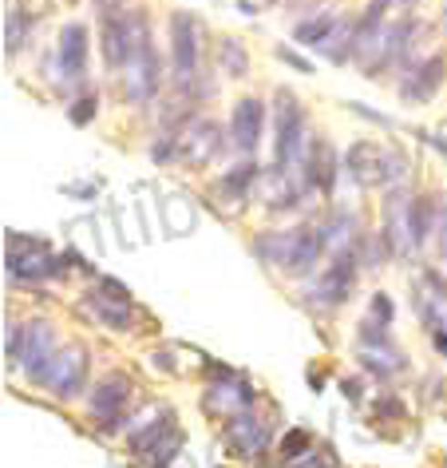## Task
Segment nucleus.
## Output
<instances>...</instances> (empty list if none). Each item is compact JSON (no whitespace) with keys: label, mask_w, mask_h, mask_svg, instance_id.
Wrapping results in <instances>:
<instances>
[{"label":"nucleus","mask_w":447,"mask_h":468,"mask_svg":"<svg viewBox=\"0 0 447 468\" xmlns=\"http://www.w3.org/2000/svg\"><path fill=\"white\" fill-rule=\"evenodd\" d=\"M431 230V203L428 198H411V234H416V242L428 239Z\"/></svg>","instance_id":"27"},{"label":"nucleus","mask_w":447,"mask_h":468,"mask_svg":"<svg viewBox=\"0 0 447 468\" xmlns=\"http://www.w3.org/2000/svg\"><path fill=\"white\" fill-rule=\"evenodd\" d=\"M301 452H309V432L305 429H293L286 441H281V456H286V461H297Z\"/></svg>","instance_id":"30"},{"label":"nucleus","mask_w":447,"mask_h":468,"mask_svg":"<svg viewBox=\"0 0 447 468\" xmlns=\"http://www.w3.org/2000/svg\"><path fill=\"white\" fill-rule=\"evenodd\" d=\"M262 127H265V108L262 100L245 96L234 103V115H230V139L238 151H254L257 139H262Z\"/></svg>","instance_id":"12"},{"label":"nucleus","mask_w":447,"mask_h":468,"mask_svg":"<svg viewBox=\"0 0 447 468\" xmlns=\"http://www.w3.org/2000/svg\"><path fill=\"white\" fill-rule=\"evenodd\" d=\"M84 378H88V349L84 346H68L56 354V361L48 366V378L44 385L56 393V397H72L84 389Z\"/></svg>","instance_id":"7"},{"label":"nucleus","mask_w":447,"mask_h":468,"mask_svg":"<svg viewBox=\"0 0 447 468\" xmlns=\"http://www.w3.org/2000/svg\"><path fill=\"white\" fill-rule=\"evenodd\" d=\"M179 444H182V432H179V429H171L167 437H162V441L155 444V449H151V452L143 456V461H151L155 468H162L167 461H174V452H179Z\"/></svg>","instance_id":"26"},{"label":"nucleus","mask_w":447,"mask_h":468,"mask_svg":"<svg viewBox=\"0 0 447 468\" xmlns=\"http://www.w3.org/2000/svg\"><path fill=\"white\" fill-rule=\"evenodd\" d=\"M135 48V16H103V60L127 68Z\"/></svg>","instance_id":"15"},{"label":"nucleus","mask_w":447,"mask_h":468,"mask_svg":"<svg viewBox=\"0 0 447 468\" xmlns=\"http://www.w3.org/2000/svg\"><path fill=\"white\" fill-rule=\"evenodd\" d=\"M56 60H60L64 76H84V64H88V28L84 25H68L60 32V52H56Z\"/></svg>","instance_id":"19"},{"label":"nucleus","mask_w":447,"mask_h":468,"mask_svg":"<svg viewBox=\"0 0 447 468\" xmlns=\"http://www.w3.org/2000/svg\"><path fill=\"white\" fill-rule=\"evenodd\" d=\"M337 20H328V16H313V20H301L297 25V44H309V48H321V44L328 40V32H333Z\"/></svg>","instance_id":"24"},{"label":"nucleus","mask_w":447,"mask_h":468,"mask_svg":"<svg viewBox=\"0 0 447 468\" xmlns=\"http://www.w3.org/2000/svg\"><path fill=\"white\" fill-rule=\"evenodd\" d=\"M254 250L262 254L265 262H274L289 274H309L317 266V259H321V250H325V239H321V230L301 227V230L262 234V239L254 242Z\"/></svg>","instance_id":"1"},{"label":"nucleus","mask_w":447,"mask_h":468,"mask_svg":"<svg viewBox=\"0 0 447 468\" xmlns=\"http://www.w3.org/2000/svg\"><path fill=\"white\" fill-rule=\"evenodd\" d=\"M269 437H274V425H269L265 417L242 413V417L230 420V441H234V449H238L242 456H250V461H257V456L269 449Z\"/></svg>","instance_id":"14"},{"label":"nucleus","mask_w":447,"mask_h":468,"mask_svg":"<svg viewBox=\"0 0 447 468\" xmlns=\"http://www.w3.org/2000/svg\"><path fill=\"white\" fill-rule=\"evenodd\" d=\"M127 397H131V381H127L123 373H111V378H103L96 385V393H91V417H96L103 429H115V420H120Z\"/></svg>","instance_id":"9"},{"label":"nucleus","mask_w":447,"mask_h":468,"mask_svg":"<svg viewBox=\"0 0 447 468\" xmlns=\"http://www.w3.org/2000/svg\"><path fill=\"white\" fill-rule=\"evenodd\" d=\"M171 48H174V76L186 84V80L194 76V64H198V25H194V16H186V13L171 16Z\"/></svg>","instance_id":"10"},{"label":"nucleus","mask_w":447,"mask_h":468,"mask_svg":"<svg viewBox=\"0 0 447 468\" xmlns=\"http://www.w3.org/2000/svg\"><path fill=\"white\" fill-rule=\"evenodd\" d=\"M443 56H431V60H423L416 72H411L404 80V88H400V96H404L408 103H423L428 96H435V88L443 84Z\"/></svg>","instance_id":"18"},{"label":"nucleus","mask_w":447,"mask_h":468,"mask_svg":"<svg viewBox=\"0 0 447 468\" xmlns=\"http://www.w3.org/2000/svg\"><path fill=\"white\" fill-rule=\"evenodd\" d=\"M372 322H380V325H392V302H388L384 294H376L372 298V314H369Z\"/></svg>","instance_id":"31"},{"label":"nucleus","mask_w":447,"mask_h":468,"mask_svg":"<svg viewBox=\"0 0 447 468\" xmlns=\"http://www.w3.org/2000/svg\"><path fill=\"white\" fill-rule=\"evenodd\" d=\"M88 310L96 314L99 322L115 325V330H127L131 325V298L120 282H103L96 294H88Z\"/></svg>","instance_id":"13"},{"label":"nucleus","mask_w":447,"mask_h":468,"mask_svg":"<svg viewBox=\"0 0 447 468\" xmlns=\"http://www.w3.org/2000/svg\"><path fill=\"white\" fill-rule=\"evenodd\" d=\"M384 227H388V247H392V254H411L420 247L416 234H411V198H404V195L388 198Z\"/></svg>","instance_id":"16"},{"label":"nucleus","mask_w":447,"mask_h":468,"mask_svg":"<svg viewBox=\"0 0 447 468\" xmlns=\"http://www.w3.org/2000/svg\"><path fill=\"white\" fill-rule=\"evenodd\" d=\"M8 274L25 278V282H36V278H52L60 274V259L44 247L40 239H28V234H8Z\"/></svg>","instance_id":"3"},{"label":"nucleus","mask_w":447,"mask_h":468,"mask_svg":"<svg viewBox=\"0 0 447 468\" xmlns=\"http://www.w3.org/2000/svg\"><path fill=\"white\" fill-rule=\"evenodd\" d=\"M360 357H364V366H369L372 373H380V378H388V373H400L404 369V357L396 354H388V346H364L360 349Z\"/></svg>","instance_id":"22"},{"label":"nucleus","mask_w":447,"mask_h":468,"mask_svg":"<svg viewBox=\"0 0 447 468\" xmlns=\"http://www.w3.org/2000/svg\"><path fill=\"white\" fill-rule=\"evenodd\" d=\"M443 28H447V8H443Z\"/></svg>","instance_id":"34"},{"label":"nucleus","mask_w":447,"mask_h":468,"mask_svg":"<svg viewBox=\"0 0 447 468\" xmlns=\"http://www.w3.org/2000/svg\"><path fill=\"white\" fill-rule=\"evenodd\" d=\"M348 171L352 179H357L360 186H388L396 183L400 175H404V159L396 155V151H388L380 144H352L348 147Z\"/></svg>","instance_id":"2"},{"label":"nucleus","mask_w":447,"mask_h":468,"mask_svg":"<svg viewBox=\"0 0 447 468\" xmlns=\"http://www.w3.org/2000/svg\"><path fill=\"white\" fill-rule=\"evenodd\" d=\"M52 361H56V337H52V325H48V322H28V325H25V349H20V366H25L28 381L44 385Z\"/></svg>","instance_id":"6"},{"label":"nucleus","mask_w":447,"mask_h":468,"mask_svg":"<svg viewBox=\"0 0 447 468\" xmlns=\"http://www.w3.org/2000/svg\"><path fill=\"white\" fill-rule=\"evenodd\" d=\"M301 108H297V100L289 96V91H277V171H289L293 163H297L301 155Z\"/></svg>","instance_id":"5"},{"label":"nucleus","mask_w":447,"mask_h":468,"mask_svg":"<svg viewBox=\"0 0 447 468\" xmlns=\"http://www.w3.org/2000/svg\"><path fill=\"white\" fill-rule=\"evenodd\" d=\"M289 468H337V452L333 449H309L297 461H289Z\"/></svg>","instance_id":"28"},{"label":"nucleus","mask_w":447,"mask_h":468,"mask_svg":"<svg viewBox=\"0 0 447 468\" xmlns=\"http://www.w3.org/2000/svg\"><path fill=\"white\" fill-rule=\"evenodd\" d=\"M203 405H206V413H214L222 420H234V417H242V413H250V405H254V393L245 389V381H218V385H210L206 397H203Z\"/></svg>","instance_id":"11"},{"label":"nucleus","mask_w":447,"mask_h":468,"mask_svg":"<svg viewBox=\"0 0 447 468\" xmlns=\"http://www.w3.org/2000/svg\"><path fill=\"white\" fill-rule=\"evenodd\" d=\"M25 28H28V20L20 16V13H13V16L5 20V48L8 52H16L20 44H25Z\"/></svg>","instance_id":"29"},{"label":"nucleus","mask_w":447,"mask_h":468,"mask_svg":"<svg viewBox=\"0 0 447 468\" xmlns=\"http://www.w3.org/2000/svg\"><path fill=\"white\" fill-rule=\"evenodd\" d=\"M305 175H309L313 186H321V191H333V147H328L325 139H313V144H309Z\"/></svg>","instance_id":"20"},{"label":"nucleus","mask_w":447,"mask_h":468,"mask_svg":"<svg viewBox=\"0 0 447 468\" xmlns=\"http://www.w3.org/2000/svg\"><path fill=\"white\" fill-rule=\"evenodd\" d=\"M123 88L131 103H147L151 91L159 88V60H155V48H151L143 25H135V48H131V60H127Z\"/></svg>","instance_id":"4"},{"label":"nucleus","mask_w":447,"mask_h":468,"mask_svg":"<svg viewBox=\"0 0 447 468\" xmlns=\"http://www.w3.org/2000/svg\"><path fill=\"white\" fill-rule=\"evenodd\" d=\"M321 52H325L333 64H345L348 56L357 52V25H352V20H337L333 32H328V40L321 44Z\"/></svg>","instance_id":"21"},{"label":"nucleus","mask_w":447,"mask_h":468,"mask_svg":"<svg viewBox=\"0 0 447 468\" xmlns=\"http://www.w3.org/2000/svg\"><path fill=\"white\" fill-rule=\"evenodd\" d=\"M214 151H218V127L210 120H194L179 135V155H182V163H191V167H203L206 159H214Z\"/></svg>","instance_id":"17"},{"label":"nucleus","mask_w":447,"mask_h":468,"mask_svg":"<svg viewBox=\"0 0 447 468\" xmlns=\"http://www.w3.org/2000/svg\"><path fill=\"white\" fill-rule=\"evenodd\" d=\"M352 278H357V262H352V250H337V259L328 262L325 278L313 286V298L321 306H340L352 294Z\"/></svg>","instance_id":"8"},{"label":"nucleus","mask_w":447,"mask_h":468,"mask_svg":"<svg viewBox=\"0 0 447 468\" xmlns=\"http://www.w3.org/2000/svg\"><path fill=\"white\" fill-rule=\"evenodd\" d=\"M443 230H447V222H443ZM443 250H447V234H443Z\"/></svg>","instance_id":"33"},{"label":"nucleus","mask_w":447,"mask_h":468,"mask_svg":"<svg viewBox=\"0 0 447 468\" xmlns=\"http://www.w3.org/2000/svg\"><path fill=\"white\" fill-rule=\"evenodd\" d=\"M68 115H72V123H88L91 115H96V96H84L79 103H72V112Z\"/></svg>","instance_id":"32"},{"label":"nucleus","mask_w":447,"mask_h":468,"mask_svg":"<svg viewBox=\"0 0 447 468\" xmlns=\"http://www.w3.org/2000/svg\"><path fill=\"white\" fill-rule=\"evenodd\" d=\"M321 239H325V247H345L348 250V242H352V215H337L333 222H325Z\"/></svg>","instance_id":"25"},{"label":"nucleus","mask_w":447,"mask_h":468,"mask_svg":"<svg viewBox=\"0 0 447 468\" xmlns=\"http://www.w3.org/2000/svg\"><path fill=\"white\" fill-rule=\"evenodd\" d=\"M218 68L226 76H245L250 72V56H245V48L238 40H222L218 44Z\"/></svg>","instance_id":"23"}]
</instances>
